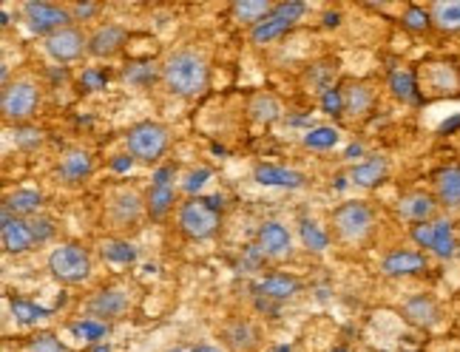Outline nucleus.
<instances>
[{
	"instance_id": "7ed1b4c3",
	"label": "nucleus",
	"mask_w": 460,
	"mask_h": 352,
	"mask_svg": "<svg viewBox=\"0 0 460 352\" xmlns=\"http://www.w3.org/2000/svg\"><path fill=\"white\" fill-rule=\"evenodd\" d=\"M327 233L341 251H367L378 236V210L361 199L344 202L332 210Z\"/></svg>"
},
{
	"instance_id": "f3484780",
	"label": "nucleus",
	"mask_w": 460,
	"mask_h": 352,
	"mask_svg": "<svg viewBox=\"0 0 460 352\" xmlns=\"http://www.w3.org/2000/svg\"><path fill=\"white\" fill-rule=\"evenodd\" d=\"M55 173H58V182H63L68 188H77V185L92 180V173H94V156L88 154V151H83V148H68L60 156Z\"/></svg>"
},
{
	"instance_id": "2eb2a0df",
	"label": "nucleus",
	"mask_w": 460,
	"mask_h": 352,
	"mask_svg": "<svg viewBox=\"0 0 460 352\" xmlns=\"http://www.w3.org/2000/svg\"><path fill=\"white\" fill-rule=\"evenodd\" d=\"M128 43V29L119 23H100L94 31H88V55L100 60L117 57Z\"/></svg>"
},
{
	"instance_id": "a19ab883",
	"label": "nucleus",
	"mask_w": 460,
	"mask_h": 352,
	"mask_svg": "<svg viewBox=\"0 0 460 352\" xmlns=\"http://www.w3.org/2000/svg\"><path fill=\"white\" fill-rule=\"evenodd\" d=\"M332 352H347V349H332Z\"/></svg>"
},
{
	"instance_id": "c85d7f7f",
	"label": "nucleus",
	"mask_w": 460,
	"mask_h": 352,
	"mask_svg": "<svg viewBox=\"0 0 460 352\" xmlns=\"http://www.w3.org/2000/svg\"><path fill=\"white\" fill-rule=\"evenodd\" d=\"M256 180H259L261 185H288V188L305 185V176H302V173L285 171V168H270V165L256 168Z\"/></svg>"
},
{
	"instance_id": "39448f33",
	"label": "nucleus",
	"mask_w": 460,
	"mask_h": 352,
	"mask_svg": "<svg viewBox=\"0 0 460 352\" xmlns=\"http://www.w3.org/2000/svg\"><path fill=\"white\" fill-rule=\"evenodd\" d=\"M222 227V210L202 197H188L176 207V231L188 242H205L217 236Z\"/></svg>"
},
{
	"instance_id": "4be33fe9",
	"label": "nucleus",
	"mask_w": 460,
	"mask_h": 352,
	"mask_svg": "<svg viewBox=\"0 0 460 352\" xmlns=\"http://www.w3.org/2000/svg\"><path fill=\"white\" fill-rule=\"evenodd\" d=\"M285 114V105L273 92H253L247 97V117H251L256 126H273L276 119Z\"/></svg>"
},
{
	"instance_id": "9d476101",
	"label": "nucleus",
	"mask_w": 460,
	"mask_h": 352,
	"mask_svg": "<svg viewBox=\"0 0 460 352\" xmlns=\"http://www.w3.org/2000/svg\"><path fill=\"white\" fill-rule=\"evenodd\" d=\"M217 339L227 352H259L264 336L261 327L253 319H242V315H230L217 327Z\"/></svg>"
},
{
	"instance_id": "0eeeda50",
	"label": "nucleus",
	"mask_w": 460,
	"mask_h": 352,
	"mask_svg": "<svg viewBox=\"0 0 460 352\" xmlns=\"http://www.w3.org/2000/svg\"><path fill=\"white\" fill-rule=\"evenodd\" d=\"M126 148L131 154V160L143 163V165H154L159 163L171 148V128L163 126V122H137L134 128H128L126 134Z\"/></svg>"
},
{
	"instance_id": "bb28decb",
	"label": "nucleus",
	"mask_w": 460,
	"mask_h": 352,
	"mask_svg": "<svg viewBox=\"0 0 460 352\" xmlns=\"http://www.w3.org/2000/svg\"><path fill=\"white\" fill-rule=\"evenodd\" d=\"M40 205H43V197H40V193L23 188V190L9 193L6 202H4V210H6V214H12V216H17V219H29V216L38 214Z\"/></svg>"
},
{
	"instance_id": "e433bc0d",
	"label": "nucleus",
	"mask_w": 460,
	"mask_h": 352,
	"mask_svg": "<svg viewBox=\"0 0 460 352\" xmlns=\"http://www.w3.org/2000/svg\"><path fill=\"white\" fill-rule=\"evenodd\" d=\"M427 352H460V339H438L427 347Z\"/></svg>"
},
{
	"instance_id": "72a5a7b5",
	"label": "nucleus",
	"mask_w": 460,
	"mask_h": 352,
	"mask_svg": "<svg viewBox=\"0 0 460 352\" xmlns=\"http://www.w3.org/2000/svg\"><path fill=\"white\" fill-rule=\"evenodd\" d=\"M68 6V14H72V21L80 26V23H85V21H94V17L102 12V6L100 4H66Z\"/></svg>"
},
{
	"instance_id": "aec40b11",
	"label": "nucleus",
	"mask_w": 460,
	"mask_h": 352,
	"mask_svg": "<svg viewBox=\"0 0 460 352\" xmlns=\"http://www.w3.org/2000/svg\"><path fill=\"white\" fill-rule=\"evenodd\" d=\"M438 199L432 197V190H412L406 193L398 205V214L410 222H418V224H427L435 214H438Z\"/></svg>"
},
{
	"instance_id": "473e14b6",
	"label": "nucleus",
	"mask_w": 460,
	"mask_h": 352,
	"mask_svg": "<svg viewBox=\"0 0 460 352\" xmlns=\"http://www.w3.org/2000/svg\"><path fill=\"white\" fill-rule=\"evenodd\" d=\"M29 352H66V347L51 332H38V336L29 339Z\"/></svg>"
},
{
	"instance_id": "423d86ee",
	"label": "nucleus",
	"mask_w": 460,
	"mask_h": 352,
	"mask_svg": "<svg viewBox=\"0 0 460 352\" xmlns=\"http://www.w3.org/2000/svg\"><path fill=\"white\" fill-rule=\"evenodd\" d=\"M46 268L58 285L75 287V285H83V281L92 278L94 261H92V253H88L80 242H60L58 248L49 253Z\"/></svg>"
},
{
	"instance_id": "f8f14e48",
	"label": "nucleus",
	"mask_w": 460,
	"mask_h": 352,
	"mask_svg": "<svg viewBox=\"0 0 460 352\" xmlns=\"http://www.w3.org/2000/svg\"><path fill=\"white\" fill-rule=\"evenodd\" d=\"M23 21L29 23V29L40 31V34H55L66 26H72V14H68L66 4H49V0H29V4L21 6Z\"/></svg>"
},
{
	"instance_id": "c9c22d12",
	"label": "nucleus",
	"mask_w": 460,
	"mask_h": 352,
	"mask_svg": "<svg viewBox=\"0 0 460 352\" xmlns=\"http://www.w3.org/2000/svg\"><path fill=\"white\" fill-rule=\"evenodd\" d=\"M302 231H305V242L313 244V251H324V248H327V236L318 233L313 224H305Z\"/></svg>"
},
{
	"instance_id": "ddd939ff",
	"label": "nucleus",
	"mask_w": 460,
	"mask_h": 352,
	"mask_svg": "<svg viewBox=\"0 0 460 352\" xmlns=\"http://www.w3.org/2000/svg\"><path fill=\"white\" fill-rule=\"evenodd\" d=\"M378 102V88L369 80H344L339 88V105L341 114L349 119H364L373 114Z\"/></svg>"
},
{
	"instance_id": "c756f323",
	"label": "nucleus",
	"mask_w": 460,
	"mask_h": 352,
	"mask_svg": "<svg viewBox=\"0 0 460 352\" xmlns=\"http://www.w3.org/2000/svg\"><path fill=\"white\" fill-rule=\"evenodd\" d=\"M171 207H173V190L168 185H154L148 193V216L163 219Z\"/></svg>"
},
{
	"instance_id": "ea45409f",
	"label": "nucleus",
	"mask_w": 460,
	"mask_h": 352,
	"mask_svg": "<svg viewBox=\"0 0 460 352\" xmlns=\"http://www.w3.org/2000/svg\"><path fill=\"white\" fill-rule=\"evenodd\" d=\"M193 352H219V349H214V347H199V349H193Z\"/></svg>"
},
{
	"instance_id": "6ab92c4d",
	"label": "nucleus",
	"mask_w": 460,
	"mask_h": 352,
	"mask_svg": "<svg viewBox=\"0 0 460 352\" xmlns=\"http://www.w3.org/2000/svg\"><path fill=\"white\" fill-rule=\"evenodd\" d=\"M0 239H4L6 253H26L38 244V236H34L31 219H17L4 210V227H0Z\"/></svg>"
},
{
	"instance_id": "a211bd4d",
	"label": "nucleus",
	"mask_w": 460,
	"mask_h": 352,
	"mask_svg": "<svg viewBox=\"0 0 460 352\" xmlns=\"http://www.w3.org/2000/svg\"><path fill=\"white\" fill-rule=\"evenodd\" d=\"M432 197L449 214H460V165H447L432 173Z\"/></svg>"
},
{
	"instance_id": "a878e982",
	"label": "nucleus",
	"mask_w": 460,
	"mask_h": 352,
	"mask_svg": "<svg viewBox=\"0 0 460 352\" xmlns=\"http://www.w3.org/2000/svg\"><path fill=\"white\" fill-rule=\"evenodd\" d=\"M339 60H318L305 72V85L313 94H327L339 80Z\"/></svg>"
},
{
	"instance_id": "9b49d317",
	"label": "nucleus",
	"mask_w": 460,
	"mask_h": 352,
	"mask_svg": "<svg viewBox=\"0 0 460 352\" xmlns=\"http://www.w3.org/2000/svg\"><path fill=\"white\" fill-rule=\"evenodd\" d=\"M307 12L305 4H276L273 14L270 17H264V21L259 26L251 29V43L253 46H268L279 38H285V34L296 26V21Z\"/></svg>"
},
{
	"instance_id": "b1692460",
	"label": "nucleus",
	"mask_w": 460,
	"mask_h": 352,
	"mask_svg": "<svg viewBox=\"0 0 460 352\" xmlns=\"http://www.w3.org/2000/svg\"><path fill=\"white\" fill-rule=\"evenodd\" d=\"M381 270H384V276H393V278L415 276V273L427 270V256H420L415 251H395L381 261Z\"/></svg>"
},
{
	"instance_id": "4c0bfd02",
	"label": "nucleus",
	"mask_w": 460,
	"mask_h": 352,
	"mask_svg": "<svg viewBox=\"0 0 460 352\" xmlns=\"http://www.w3.org/2000/svg\"><path fill=\"white\" fill-rule=\"evenodd\" d=\"M31 227H34V236H38V244L51 236V222L49 219H31Z\"/></svg>"
},
{
	"instance_id": "cd10ccee",
	"label": "nucleus",
	"mask_w": 460,
	"mask_h": 352,
	"mask_svg": "<svg viewBox=\"0 0 460 352\" xmlns=\"http://www.w3.org/2000/svg\"><path fill=\"white\" fill-rule=\"evenodd\" d=\"M386 160L384 156H373L369 163H364V165H358V168H352L349 171V180L356 182V185H364V188H369V185H378L384 176H386Z\"/></svg>"
},
{
	"instance_id": "58836bf2",
	"label": "nucleus",
	"mask_w": 460,
	"mask_h": 352,
	"mask_svg": "<svg viewBox=\"0 0 460 352\" xmlns=\"http://www.w3.org/2000/svg\"><path fill=\"white\" fill-rule=\"evenodd\" d=\"M393 85H395V94H398V97H410V94H412L410 80H406V77H395Z\"/></svg>"
},
{
	"instance_id": "1a4fd4ad",
	"label": "nucleus",
	"mask_w": 460,
	"mask_h": 352,
	"mask_svg": "<svg viewBox=\"0 0 460 352\" xmlns=\"http://www.w3.org/2000/svg\"><path fill=\"white\" fill-rule=\"evenodd\" d=\"M134 310V293L122 285H111V287H102L97 293H92L83 302V312H85V321H94V324H111L126 319V315Z\"/></svg>"
},
{
	"instance_id": "5701e85b",
	"label": "nucleus",
	"mask_w": 460,
	"mask_h": 352,
	"mask_svg": "<svg viewBox=\"0 0 460 352\" xmlns=\"http://www.w3.org/2000/svg\"><path fill=\"white\" fill-rule=\"evenodd\" d=\"M259 248L268 253L270 259H285L290 256V231L281 222H264L259 227Z\"/></svg>"
},
{
	"instance_id": "6e6552de",
	"label": "nucleus",
	"mask_w": 460,
	"mask_h": 352,
	"mask_svg": "<svg viewBox=\"0 0 460 352\" xmlns=\"http://www.w3.org/2000/svg\"><path fill=\"white\" fill-rule=\"evenodd\" d=\"M415 88L427 100H447L460 94V68L449 60H423L415 72Z\"/></svg>"
},
{
	"instance_id": "f257e3e1",
	"label": "nucleus",
	"mask_w": 460,
	"mask_h": 352,
	"mask_svg": "<svg viewBox=\"0 0 460 352\" xmlns=\"http://www.w3.org/2000/svg\"><path fill=\"white\" fill-rule=\"evenodd\" d=\"M159 83L180 100H197L210 88V51L202 43H182L159 63Z\"/></svg>"
},
{
	"instance_id": "20e7f679",
	"label": "nucleus",
	"mask_w": 460,
	"mask_h": 352,
	"mask_svg": "<svg viewBox=\"0 0 460 352\" xmlns=\"http://www.w3.org/2000/svg\"><path fill=\"white\" fill-rule=\"evenodd\" d=\"M40 83L31 75H17L14 80L4 83V92H0V117H4L6 126H23L40 109Z\"/></svg>"
},
{
	"instance_id": "412c9836",
	"label": "nucleus",
	"mask_w": 460,
	"mask_h": 352,
	"mask_svg": "<svg viewBox=\"0 0 460 352\" xmlns=\"http://www.w3.org/2000/svg\"><path fill=\"white\" fill-rule=\"evenodd\" d=\"M429 26L440 34H460V0H432L423 6Z\"/></svg>"
},
{
	"instance_id": "7c9ffc66",
	"label": "nucleus",
	"mask_w": 460,
	"mask_h": 352,
	"mask_svg": "<svg viewBox=\"0 0 460 352\" xmlns=\"http://www.w3.org/2000/svg\"><path fill=\"white\" fill-rule=\"evenodd\" d=\"M259 290L264 293V295H273V298H288V295H293L296 290H298V281L293 278V276H268L259 285Z\"/></svg>"
},
{
	"instance_id": "2f4dec72",
	"label": "nucleus",
	"mask_w": 460,
	"mask_h": 352,
	"mask_svg": "<svg viewBox=\"0 0 460 352\" xmlns=\"http://www.w3.org/2000/svg\"><path fill=\"white\" fill-rule=\"evenodd\" d=\"M335 143H339V131L335 128H315L305 136L307 148H332Z\"/></svg>"
},
{
	"instance_id": "f03ea898",
	"label": "nucleus",
	"mask_w": 460,
	"mask_h": 352,
	"mask_svg": "<svg viewBox=\"0 0 460 352\" xmlns=\"http://www.w3.org/2000/svg\"><path fill=\"white\" fill-rule=\"evenodd\" d=\"M148 216V199L137 185H111L102 193L100 205V224L105 233L117 239H128L143 231V222Z\"/></svg>"
},
{
	"instance_id": "393cba45",
	"label": "nucleus",
	"mask_w": 460,
	"mask_h": 352,
	"mask_svg": "<svg viewBox=\"0 0 460 352\" xmlns=\"http://www.w3.org/2000/svg\"><path fill=\"white\" fill-rule=\"evenodd\" d=\"M273 9L276 4H270V0H236V4H230V21L253 29L264 17H270Z\"/></svg>"
},
{
	"instance_id": "4468645a",
	"label": "nucleus",
	"mask_w": 460,
	"mask_h": 352,
	"mask_svg": "<svg viewBox=\"0 0 460 352\" xmlns=\"http://www.w3.org/2000/svg\"><path fill=\"white\" fill-rule=\"evenodd\" d=\"M46 51L51 55V60H58V63H75L80 57L88 55V31L77 23L72 26H66L55 34H49L46 38Z\"/></svg>"
},
{
	"instance_id": "f704fd0d",
	"label": "nucleus",
	"mask_w": 460,
	"mask_h": 352,
	"mask_svg": "<svg viewBox=\"0 0 460 352\" xmlns=\"http://www.w3.org/2000/svg\"><path fill=\"white\" fill-rule=\"evenodd\" d=\"M403 21H406V26H412V29H427V26H429L427 12H423V9H415V6H412L410 12H406Z\"/></svg>"
},
{
	"instance_id": "dca6fc26",
	"label": "nucleus",
	"mask_w": 460,
	"mask_h": 352,
	"mask_svg": "<svg viewBox=\"0 0 460 352\" xmlns=\"http://www.w3.org/2000/svg\"><path fill=\"white\" fill-rule=\"evenodd\" d=\"M401 315H403V321H410L418 330H435L444 324V307H440L435 295H427V293L406 298L401 304Z\"/></svg>"
}]
</instances>
